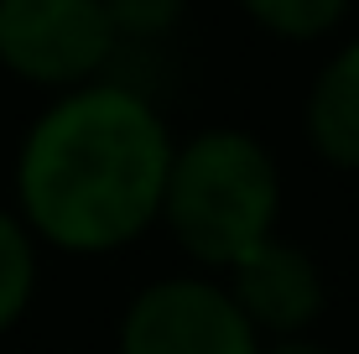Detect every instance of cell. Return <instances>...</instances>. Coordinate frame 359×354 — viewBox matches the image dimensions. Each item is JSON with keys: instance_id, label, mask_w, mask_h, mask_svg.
<instances>
[{"instance_id": "cell-1", "label": "cell", "mask_w": 359, "mask_h": 354, "mask_svg": "<svg viewBox=\"0 0 359 354\" xmlns=\"http://www.w3.org/2000/svg\"><path fill=\"white\" fill-rule=\"evenodd\" d=\"M172 136L126 83H79L21 141V224L57 250H120L162 219Z\"/></svg>"}, {"instance_id": "cell-2", "label": "cell", "mask_w": 359, "mask_h": 354, "mask_svg": "<svg viewBox=\"0 0 359 354\" xmlns=\"http://www.w3.org/2000/svg\"><path fill=\"white\" fill-rule=\"evenodd\" d=\"M281 209V177L271 151L245 130H203L172 151L162 219L177 245L203 266H234L271 235Z\"/></svg>"}, {"instance_id": "cell-3", "label": "cell", "mask_w": 359, "mask_h": 354, "mask_svg": "<svg viewBox=\"0 0 359 354\" xmlns=\"http://www.w3.org/2000/svg\"><path fill=\"white\" fill-rule=\"evenodd\" d=\"M104 0H0V63L42 89H79L115 53Z\"/></svg>"}, {"instance_id": "cell-4", "label": "cell", "mask_w": 359, "mask_h": 354, "mask_svg": "<svg viewBox=\"0 0 359 354\" xmlns=\"http://www.w3.org/2000/svg\"><path fill=\"white\" fill-rule=\"evenodd\" d=\"M120 354H261V334L229 287L167 276L135 292L120 318Z\"/></svg>"}, {"instance_id": "cell-5", "label": "cell", "mask_w": 359, "mask_h": 354, "mask_svg": "<svg viewBox=\"0 0 359 354\" xmlns=\"http://www.w3.org/2000/svg\"><path fill=\"white\" fill-rule=\"evenodd\" d=\"M224 271H229V297L240 302L255 334L261 328L266 334H302L323 313V276H318L313 255L276 235L255 240Z\"/></svg>"}, {"instance_id": "cell-6", "label": "cell", "mask_w": 359, "mask_h": 354, "mask_svg": "<svg viewBox=\"0 0 359 354\" xmlns=\"http://www.w3.org/2000/svg\"><path fill=\"white\" fill-rule=\"evenodd\" d=\"M307 141L323 162L359 172V36L333 53L307 94Z\"/></svg>"}, {"instance_id": "cell-7", "label": "cell", "mask_w": 359, "mask_h": 354, "mask_svg": "<svg viewBox=\"0 0 359 354\" xmlns=\"http://www.w3.org/2000/svg\"><path fill=\"white\" fill-rule=\"evenodd\" d=\"M36 287V250H32V229L16 214L0 209V334L27 313Z\"/></svg>"}, {"instance_id": "cell-8", "label": "cell", "mask_w": 359, "mask_h": 354, "mask_svg": "<svg viewBox=\"0 0 359 354\" xmlns=\"http://www.w3.org/2000/svg\"><path fill=\"white\" fill-rule=\"evenodd\" d=\"M240 6L266 32L287 36V42H313V36H323L344 21L349 0H240Z\"/></svg>"}, {"instance_id": "cell-9", "label": "cell", "mask_w": 359, "mask_h": 354, "mask_svg": "<svg viewBox=\"0 0 359 354\" xmlns=\"http://www.w3.org/2000/svg\"><path fill=\"white\" fill-rule=\"evenodd\" d=\"M115 36H162L177 27L182 0H104Z\"/></svg>"}, {"instance_id": "cell-10", "label": "cell", "mask_w": 359, "mask_h": 354, "mask_svg": "<svg viewBox=\"0 0 359 354\" xmlns=\"http://www.w3.org/2000/svg\"><path fill=\"white\" fill-rule=\"evenodd\" d=\"M261 354H323V349H313V344H276V349H261Z\"/></svg>"}]
</instances>
